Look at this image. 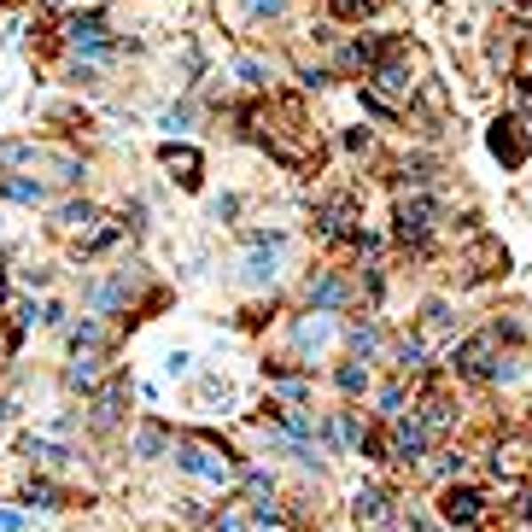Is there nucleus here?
I'll return each instance as SVG.
<instances>
[{
  "label": "nucleus",
  "mask_w": 532,
  "mask_h": 532,
  "mask_svg": "<svg viewBox=\"0 0 532 532\" xmlns=\"http://www.w3.org/2000/svg\"><path fill=\"white\" fill-rule=\"evenodd\" d=\"M450 369H457V375H468V380H486V375L509 380V375H515V357H497V334H474L468 345H457Z\"/></svg>",
  "instance_id": "1"
},
{
  "label": "nucleus",
  "mask_w": 532,
  "mask_h": 532,
  "mask_svg": "<svg viewBox=\"0 0 532 532\" xmlns=\"http://www.w3.org/2000/svg\"><path fill=\"white\" fill-rule=\"evenodd\" d=\"M433 217H439V205L427 194H409V199H398V240H404V246H421V240L433 234Z\"/></svg>",
  "instance_id": "2"
},
{
  "label": "nucleus",
  "mask_w": 532,
  "mask_h": 532,
  "mask_svg": "<svg viewBox=\"0 0 532 532\" xmlns=\"http://www.w3.org/2000/svg\"><path fill=\"white\" fill-rule=\"evenodd\" d=\"M491 153L504 158L509 170L527 164V153H532V123H520V117H497V123H491Z\"/></svg>",
  "instance_id": "3"
},
{
  "label": "nucleus",
  "mask_w": 532,
  "mask_h": 532,
  "mask_svg": "<svg viewBox=\"0 0 532 532\" xmlns=\"http://www.w3.org/2000/svg\"><path fill=\"white\" fill-rule=\"evenodd\" d=\"M369 94H380V99H386V106L398 112V99L416 94V76H409V65H404L398 53H386V59L375 65V83H369Z\"/></svg>",
  "instance_id": "4"
},
{
  "label": "nucleus",
  "mask_w": 532,
  "mask_h": 532,
  "mask_svg": "<svg viewBox=\"0 0 532 532\" xmlns=\"http://www.w3.org/2000/svg\"><path fill=\"white\" fill-rule=\"evenodd\" d=\"M427 427H421L416 416H393V445H386V457H393V463H421V457H427Z\"/></svg>",
  "instance_id": "5"
},
{
  "label": "nucleus",
  "mask_w": 532,
  "mask_h": 532,
  "mask_svg": "<svg viewBox=\"0 0 532 532\" xmlns=\"http://www.w3.org/2000/svg\"><path fill=\"white\" fill-rule=\"evenodd\" d=\"M316 234L322 240H357V205H351V194L328 199V205L316 210Z\"/></svg>",
  "instance_id": "6"
},
{
  "label": "nucleus",
  "mask_w": 532,
  "mask_h": 532,
  "mask_svg": "<svg viewBox=\"0 0 532 532\" xmlns=\"http://www.w3.org/2000/svg\"><path fill=\"white\" fill-rule=\"evenodd\" d=\"M439 515H445L450 527H480V520H486V497H480V491L450 486L445 497H439Z\"/></svg>",
  "instance_id": "7"
},
{
  "label": "nucleus",
  "mask_w": 532,
  "mask_h": 532,
  "mask_svg": "<svg viewBox=\"0 0 532 532\" xmlns=\"http://www.w3.org/2000/svg\"><path fill=\"white\" fill-rule=\"evenodd\" d=\"M176 463H182L194 480H210V486H223V480H228V457H217L210 445H182V450H176Z\"/></svg>",
  "instance_id": "8"
},
{
  "label": "nucleus",
  "mask_w": 532,
  "mask_h": 532,
  "mask_svg": "<svg viewBox=\"0 0 532 532\" xmlns=\"http://www.w3.org/2000/svg\"><path fill=\"white\" fill-rule=\"evenodd\" d=\"M65 42L70 47H76V53H106V18H99V12H76V18H70V24H65Z\"/></svg>",
  "instance_id": "9"
},
{
  "label": "nucleus",
  "mask_w": 532,
  "mask_h": 532,
  "mask_svg": "<svg viewBox=\"0 0 532 532\" xmlns=\"http://www.w3.org/2000/svg\"><path fill=\"white\" fill-rule=\"evenodd\" d=\"M345 298H351V287L339 275H310V305L316 310H339Z\"/></svg>",
  "instance_id": "10"
},
{
  "label": "nucleus",
  "mask_w": 532,
  "mask_h": 532,
  "mask_svg": "<svg viewBox=\"0 0 532 532\" xmlns=\"http://www.w3.org/2000/svg\"><path fill=\"white\" fill-rule=\"evenodd\" d=\"M164 164L182 176V187L199 182V153H194V147H164Z\"/></svg>",
  "instance_id": "11"
},
{
  "label": "nucleus",
  "mask_w": 532,
  "mask_h": 532,
  "mask_svg": "<svg viewBox=\"0 0 532 532\" xmlns=\"http://www.w3.org/2000/svg\"><path fill=\"white\" fill-rule=\"evenodd\" d=\"M275 252L281 246H252V258H246V281H252V287L275 281Z\"/></svg>",
  "instance_id": "12"
},
{
  "label": "nucleus",
  "mask_w": 532,
  "mask_h": 532,
  "mask_svg": "<svg viewBox=\"0 0 532 532\" xmlns=\"http://www.w3.org/2000/svg\"><path fill=\"white\" fill-rule=\"evenodd\" d=\"M0 194L18 199V205H42L47 187H42V182H29V176H6V182H0Z\"/></svg>",
  "instance_id": "13"
},
{
  "label": "nucleus",
  "mask_w": 532,
  "mask_h": 532,
  "mask_svg": "<svg viewBox=\"0 0 532 532\" xmlns=\"http://www.w3.org/2000/svg\"><path fill=\"white\" fill-rule=\"evenodd\" d=\"M398 369H404V375L427 369V339H421V334H404V339H398Z\"/></svg>",
  "instance_id": "14"
},
{
  "label": "nucleus",
  "mask_w": 532,
  "mask_h": 532,
  "mask_svg": "<svg viewBox=\"0 0 532 532\" xmlns=\"http://www.w3.org/2000/svg\"><path fill=\"white\" fill-rule=\"evenodd\" d=\"M351 515H357V520H386V491L363 486V491H357V504H351Z\"/></svg>",
  "instance_id": "15"
},
{
  "label": "nucleus",
  "mask_w": 532,
  "mask_h": 532,
  "mask_svg": "<svg viewBox=\"0 0 532 532\" xmlns=\"http://www.w3.org/2000/svg\"><path fill=\"white\" fill-rule=\"evenodd\" d=\"M328 334H334V328H328L322 316H305V322L293 328V345L298 351H316V345H328Z\"/></svg>",
  "instance_id": "16"
},
{
  "label": "nucleus",
  "mask_w": 532,
  "mask_h": 532,
  "mask_svg": "<svg viewBox=\"0 0 532 532\" xmlns=\"http://www.w3.org/2000/svg\"><path fill=\"white\" fill-rule=\"evenodd\" d=\"M328 439H334L339 450H357V445H363V427H357L351 416H334V421H328Z\"/></svg>",
  "instance_id": "17"
},
{
  "label": "nucleus",
  "mask_w": 532,
  "mask_h": 532,
  "mask_svg": "<svg viewBox=\"0 0 532 532\" xmlns=\"http://www.w3.org/2000/svg\"><path fill=\"white\" fill-rule=\"evenodd\" d=\"M416 421H421V427H427V433H445V427H450V404H445V398H427Z\"/></svg>",
  "instance_id": "18"
},
{
  "label": "nucleus",
  "mask_w": 532,
  "mask_h": 532,
  "mask_svg": "<svg viewBox=\"0 0 532 532\" xmlns=\"http://www.w3.org/2000/svg\"><path fill=\"white\" fill-rule=\"evenodd\" d=\"M164 445H170L164 427H140V433H135V457H158Z\"/></svg>",
  "instance_id": "19"
},
{
  "label": "nucleus",
  "mask_w": 532,
  "mask_h": 532,
  "mask_svg": "<svg viewBox=\"0 0 532 532\" xmlns=\"http://www.w3.org/2000/svg\"><path fill=\"white\" fill-rule=\"evenodd\" d=\"M59 223H65V228H88V223H99V210L94 205H65V210H59Z\"/></svg>",
  "instance_id": "20"
},
{
  "label": "nucleus",
  "mask_w": 532,
  "mask_h": 532,
  "mask_svg": "<svg viewBox=\"0 0 532 532\" xmlns=\"http://www.w3.org/2000/svg\"><path fill=\"white\" fill-rule=\"evenodd\" d=\"M36 509H59V486H47V480H29V491H24Z\"/></svg>",
  "instance_id": "21"
},
{
  "label": "nucleus",
  "mask_w": 532,
  "mask_h": 532,
  "mask_svg": "<svg viewBox=\"0 0 532 532\" xmlns=\"http://www.w3.org/2000/svg\"><path fill=\"white\" fill-rule=\"evenodd\" d=\"M117 404H123V393H117V386H112V393H99V404H94V421H99V427H112V421H117Z\"/></svg>",
  "instance_id": "22"
},
{
  "label": "nucleus",
  "mask_w": 532,
  "mask_h": 532,
  "mask_svg": "<svg viewBox=\"0 0 532 532\" xmlns=\"http://www.w3.org/2000/svg\"><path fill=\"white\" fill-rule=\"evenodd\" d=\"M94 375H99V363H94V357H76V363H70V386H94Z\"/></svg>",
  "instance_id": "23"
},
{
  "label": "nucleus",
  "mask_w": 532,
  "mask_h": 532,
  "mask_svg": "<svg viewBox=\"0 0 532 532\" xmlns=\"http://www.w3.org/2000/svg\"><path fill=\"white\" fill-rule=\"evenodd\" d=\"M351 345H357V357H369V351H375V345H380L375 322H357V328H351Z\"/></svg>",
  "instance_id": "24"
},
{
  "label": "nucleus",
  "mask_w": 532,
  "mask_h": 532,
  "mask_svg": "<svg viewBox=\"0 0 532 532\" xmlns=\"http://www.w3.org/2000/svg\"><path fill=\"white\" fill-rule=\"evenodd\" d=\"M363 386H369V369H357V363L339 369V393H363Z\"/></svg>",
  "instance_id": "25"
},
{
  "label": "nucleus",
  "mask_w": 532,
  "mask_h": 532,
  "mask_svg": "<svg viewBox=\"0 0 532 532\" xmlns=\"http://www.w3.org/2000/svg\"><path fill=\"white\" fill-rule=\"evenodd\" d=\"M29 457H42V463H65L70 450L65 445H47V439H29Z\"/></svg>",
  "instance_id": "26"
},
{
  "label": "nucleus",
  "mask_w": 532,
  "mask_h": 532,
  "mask_svg": "<svg viewBox=\"0 0 532 532\" xmlns=\"http://www.w3.org/2000/svg\"><path fill=\"white\" fill-rule=\"evenodd\" d=\"M234 76H240V83H252V88H264V76H269V70L258 65V59H240V65H234Z\"/></svg>",
  "instance_id": "27"
},
{
  "label": "nucleus",
  "mask_w": 532,
  "mask_h": 532,
  "mask_svg": "<svg viewBox=\"0 0 532 532\" xmlns=\"http://www.w3.org/2000/svg\"><path fill=\"white\" fill-rule=\"evenodd\" d=\"M164 369H170V375H194V351H170Z\"/></svg>",
  "instance_id": "28"
},
{
  "label": "nucleus",
  "mask_w": 532,
  "mask_h": 532,
  "mask_svg": "<svg viewBox=\"0 0 532 532\" xmlns=\"http://www.w3.org/2000/svg\"><path fill=\"white\" fill-rule=\"evenodd\" d=\"M380 409H386V416H404V386H386V393H380Z\"/></svg>",
  "instance_id": "29"
},
{
  "label": "nucleus",
  "mask_w": 532,
  "mask_h": 532,
  "mask_svg": "<svg viewBox=\"0 0 532 532\" xmlns=\"http://www.w3.org/2000/svg\"><path fill=\"white\" fill-rule=\"evenodd\" d=\"M275 393L287 398V404H305V380H275Z\"/></svg>",
  "instance_id": "30"
},
{
  "label": "nucleus",
  "mask_w": 532,
  "mask_h": 532,
  "mask_svg": "<svg viewBox=\"0 0 532 532\" xmlns=\"http://www.w3.org/2000/svg\"><path fill=\"white\" fill-rule=\"evenodd\" d=\"M369 6H375V0H334V12H339V18H363Z\"/></svg>",
  "instance_id": "31"
},
{
  "label": "nucleus",
  "mask_w": 532,
  "mask_h": 532,
  "mask_svg": "<svg viewBox=\"0 0 532 532\" xmlns=\"http://www.w3.org/2000/svg\"><path fill=\"white\" fill-rule=\"evenodd\" d=\"M281 6H287V0H246V12H252V18H275Z\"/></svg>",
  "instance_id": "32"
},
{
  "label": "nucleus",
  "mask_w": 532,
  "mask_h": 532,
  "mask_svg": "<svg viewBox=\"0 0 532 532\" xmlns=\"http://www.w3.org/2000/svg\"><path fill=\"white\" fill-rule=\"evenodd\" d=\"M94 339H99L94 322H76V328H70V345H94Z\"/></svg>",
  "instance_id": "33"
},
{
  "label": "nucleus",
  "mask_w": 532,
  "mask_h": 532,
  "mask_svg": "<svg viewBox=\"0 0 532 532\" xmlns=\"http://www.w3.org/2000/svg\"><path fill=\"white\" fill-rule=\"evenodd\" d=\"M450 322V305L445 298H433V305H427V328H445Z\"/></svg>",
  "instance_id": "34"
},
{
  "label": "nucleus",
  "mask_w": 532,
  "mask_h": 532,
  "mask_svg": "<svg viewBox=\"0 0 532 532\" xmlns=\"http://www.w3.org/2000/svg\"><path fill=\"white\" fill-rule=\"evenodd\" d=\"M194 123V112H187V106H176V112H164V129H187Z\"/></svg>",
  "instance_id": "35"
},
{
  "label": "nucleus",
  "mask_w": 532,
  "mask_h": 532,
  "mask_svg": "<svg viewBox=\"0 0 532 532\" xmlns=\"http://www.w3.org/2000/svg\"><path fill=\"white\" fill-rule=\"evenodd\" d=\"M0 532H24V515L18 509H0Z\"/></svg>",
  "instance_id": "36"
},
{
  "label": "nucleus",
  "mask_w": 532,
  "mask_h": 532,
  "mask_svg": "<svg viewBox=\"0 0 532 532\" xmlns=\"http://www.w3.org/2000/svg\"><path fill=\"white\" fill-rule=\"evenodd\" d=\"M409 532H433V527H427V520H416V515H409Z\"/></svg>",
  "instance_id": "37"
},
{
  "label": "nucleus",
  "mask_w": 532,
  "mask_h": 532,
  "mask_svg": "<svg viewBox=\"0 0 532 532\" xmlns=\"http://www.w3.org/2000/svg\"><path fill=\"white\" fill-rule=\"evenodd\" d=\"M527 520H532V497H527Z\"/></svg>",
  "instance_id": "38"
},
{
  "label": "nucleus",
  "mask_w": 532,
  "mask_h": 532,
  "mask_svg": "<svg viewBox=\"0 0 532 532\" xmlns=\"http://www.w3.org/2000/svg\"><path fill=\"white\" fill-rule=\"evenodd\" d=\"M527 59H532V42H527Z\"/></svg>",
  "instance_id": "39"
}]
</instances>
